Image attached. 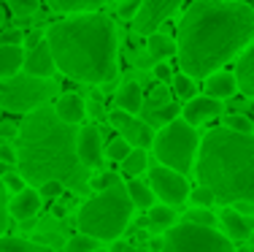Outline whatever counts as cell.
<instances>
[{
    "label": "cell",
    "instance_id": "obj_50",
    "mask_svg": "<svg viewBox=\"0 0 254 252\" xmlns=\"http://www.w3.org/2000/svg\"><path fill=\"white\" fill-rule=\"evenodd\" d=\"M152 250H162V239H154V242H152Z\"/></svg>",
    "mask_w": 254,
    "mask_h": 252
},
{
    "label": "cell",
    "instance_id": "obj_24",
    "mask_svg": "<svg viewBox=\"0 0 254 252\" xmlns=\"http://www.w3.org/2000/svg\"><path fill=\"white\" fill-rule=\"evenodd\" d=\"M146 168H149V155H146V149H143V147L130 149V152H127V158L122 160L125 176H138V173H143Z\"/></svg>",
    "mask_w": 254,
    "mask_h": 252
},
{
    "label": "cell",
    "instance_id": "obj_15",
    "mask_svg": "<svg viewBox=\"0 0 254 252\" xmlns=\"http://www.w3.org/2000/svg\"><path fill=\"white\" fill-rule=\"evenodd\" d=\"M222 225H225V233L235 242H249V233H252V223L246 220V214H241L235 206H230L222 212Z\"/></svg>",
    "mask_w": 254,
    "mask_h": 252
},
{
    "label": "cell",
    "instance_id": "obj_43",
    "mask_svg": "<svg viewBox=\"0 0 254 252\" xmlns=\"http://www.w3.org/2000/svg\"><path fill=\"white\" fill-rule=\"evenodd\" d=\"M19 136V125L16 122H0V141H14Z\"/></svg>",
    "mask_w": 254,
    "mask_h": 252
},
{
    "label": "cell",
    "instance_id": "obj_37",
    "mask_svg": "<svg viewBox=\"0 0 254 252\" xmlns=\"http://www.w3.org/2000/svg\"><path fill=\"white\" fill-rule=\"evenodd\" d=\"M63 190H65V184L60 179H46V182L38 184L41 198H57V195H63Z\"/></svg>",
    "mask_w": 254,
    "mask_h": 252
},
{
    "label": "cell",
    "instance_id": "obj_7",
    "mask_svg": "<svg viewBox=\"0 0 254 252\" xmlns=\"http://www.w3.org/2000/svg\"><path fill=\"white\" fill-rule=\"evenodd\" d=\"M57 87L46 76H33L25 71V76L14 74L8 79H0V106L14 114H30L33 109L44 106Z\"/></svg>",
    "mask_w": 254,
    "mask_h": 252
},
{
    "label": "cell",
    "instance_id": "obj_38",
    "mask_svg": "<svg viewBox=\"0 0 254 252\" xmlns=\"http://www.w3.org/2000/svg\"><path fill=\"white\" fill-rule=\"evenodd\" d=\"M5 184H3V176H0V236L8 231V198H5Z\"/></svg>",
    "mask_w": 254,
    "mask_h": 252
},
{
    "label": "cell",
    "instance_id": "obj_8",
    "mask_svg": "<svg viewBox=\"0 0 254 252\" xmlns=\"http://www.w3.org/2000/svg\"><path fill=\"white\" fill-rule=\"evenodd\" d=\"M162 250H208V252H230L233 239L214 231V225H200L184 220L173 223L168 231H162Z\"/></svg>",
    "mask_w": 254,
    "mask_h": 252
},
{
    "label": "cell",
    "instance_id": "obj_22",
    "mask_svg": "<svg viewBox=\"0 0 254 252\" xmlns=\"http://www.w3.org/2000/svg\"><path fill=\"white\" fill-rule=\"evenodd\" d=\"M149 228L152 231H168L173 223H176V209H171V203H162V206H149Z\"/></svg>",
    "mask_w": 254,
    "mask_h": 252
},
{
    "label": "cell",
    "instance_id": "obj_47",
    "mask_svg": "<svg viewBox=\"0 0 254 252\" xmlns=\"http://www.w3.org/2000/svg\"><path fill=\"white\" fill-rule=\"evenodd\" d=\"M230 206H235L241 214H246V217H254V201H235V203H230Z\"/></svg>",
    "mask_w": 254,
    "mask_h": 252
},
{
    "label": "cell",
    "instance_id": "obj_25",
    "mask_svg": "<svg viewBox=\"0 0 254 252\" xmlns=\"http://www.w3.org/2000/svg\"><path fill=\"white\" fill-rule=\"evenodd\" d=\"M0 252H46L41 242H27L16 236H0Z\"/></svg>",
    "mask_w": 254,
    "mask_h": 252
},
{
    "label": "cell",
    "instance_id": "obj_10",
    "mask_svg": "<svg viewBox=\"0 0 254 252\" xmlns=\"http://www.w3.org/2000/svg\"><path fill=\"white\" fill-rule=\"evenodd\" d=\"M181 5V0H141V8L132 16L135 35H149L162 27V22Z\"/></svg>",
    "mask_w": 254,
    "mask_h": 252
},
{
    "label": "cell",
    "instance_id": "obj_41",
    "mask_svg": "<svg viewBox=\"0 0 254 252\" xmlns=\"http://www.w3.org/2000/svg\"><path fill=\"white\" fill-rule=\"evenodd\" d=\"M114 184H122V176H119V173H111V171H106V173H100V176L92 182V187H98V190H106V187H114Z\"/></svg>",
    "mask_w": 254,
    "mask_h": 252
},
{
    "label": "cell",
    "instance_id": "obj_18",
    "mask_svg": "<svg viewBox=\"0 0 254 252\" xmlns=\"http://www.w3.org/2000/svg\"><path fill=\"white\" fill-rule=\"evenodd\" d=\"M235 79H238V89L244 95L254 98V44H249V49L238 57L235 65Z\"/></svg>",
    "mask_w": 254,
    "mask_h": 252
},
{
    "label": "cell",
    "instance_id": "obj_42",
    "mask_svg": "<svg viewBox=\"0 0 254 252\" xmlns=\"http://www.w3.org/2000/svg\"><path fill=\"white\" fill-rule=\"evenodd\" d=\"M132 117H135V114H130V111H125V109H117V111H111V114H108V122H111L117 130H122V128H125L127 122H130Z\"/></svg>",
    "mask_w": 254,
    "mask_h": 252
},
{
    "label": "cell",
    "instance_id": "obj_27",
    "mask_svg": "<svg viewBox=\"0 0 254 252\" xmlns=\"http://www.w3.org/2000/svg\"><path fill=\"white\" fill-rule=\"evenodd\" d=\"M179 111H181V106L171 100V103L160 106V109H146V122H152V125H168L171 119L179 117Z\"/></svg>",
    "mask_w": 254,
    "mask_h": 252
},
{
    "label": "cell",
    "instance_id": "obj_51",
    "mask_svg": "<svg viewBox=\"0 0 254 252\" xmlns=\"http://www.w3.org/2000/svg\"><path fill=\"white\" fill-rule=\"evenodd\" d=\"M249 239H252V242H254V228H252V233H249Z\"/></svg>",
    "mask_w": 254,
    "mask_h": 252
},
{
    "label": "cell",
    "instance_id": "obj_36",
    "mask_svg": "<svg viewBox=\"0 0 254 252\" xmlns=\"http://www.w3.org/2000/svg\"><path fill=\"white\" fill-rule=\"evenodd\" d=\"M184 220H192V223H200V225H216V217H214V212H208V206L190 209Z\"/></svg>",
    "mask_w": 254,
    "mask_h": 252
},
{
    "label": "cell",
    "instance_id": "obj_23",
    "mask_svg": "<svg viewBox=\"0 0 254 252\" xmlns=\"http://www.w3.org/2000/svg\"><path fill=\"white\" fill-rule=\"evenodd\" d=\"M54 11H63V14H78V11H95L100 8L108 0H46Z\"/></svg>",
    "mask_w": 254,
    "mask_h": 252
},
{
    "label": "cell",
    "instance_id": "obj_49",
    "mask_svg": "<svg viewBox=\"0 0 254 252\" xmlns=\"http://www.w3.org/2000/svg\"><path fill=\"white\" fill-rule=\"evenodd\" d=\"M111 250H117V252H130V244L117 242V239H114V242H111Z\"/></svg>",
    "mask_w": 254,
    "mask_h": 252
},
{
    "label": "cell",
    "instance_id": "obj_4",
    "mask_svg": "<svg viewBox=\"0 0 254 252\" xmlns=\"http://www.w3.org/2000/svg\"><path fill=\"white\" fill-rule=\"evenodd\" d=\"M195 171L200 184H208L225 206L254 201V130H211L197 147Z\"/></svg>",
    "mask_w": 254,
    "mask_h": 252
},
{
    "label": "cell",
    "instance_id": "obj_17",
    "mask_svg": "<svg viewBox=\"0 0 254 252\" xmlns=\"http://www.w3.org/2000/svg\"><path fill=\"white\" fill-rule=\"evenodd\" d=\"M235 89H238V79L230 71H214L205 76V92L214 98H233Z\"/></svg>",
    "mask_w": 254,
    "mask_h": 252
},
{
    "label": "cell",
    "instance_id": "obj_40",
    "mask_svg": "<svg viewBox=\"0 0 254 252\" xmlns=\"http://www.w3.org/2000/svg\"><path fill=\"white\" fill-rule=\"evenodd\" d=\"M3 184H5V190H11V193H19V190L27 187V179L22 176V173H5Z\"/></svg>",
    "mask_w": 254,
    "mask_h": 252
},
{
    "label": "cell",
    "instance_id": "obj_28",
    "mask_svg": "<svg viewBox=\"0 0 254 252\" xmlns=\"http://www.w3.org/2000/svg\"><path fill=\"white\" fill-rule=\"evenodd\" d=\"M100 244H103L100 239H95V236H89V233L78 231L76 236H70L68 242H65V250H68V252H92V250H98Z\"/></svg>",
    "mask_w": 254,
    "mask_h": 252
},
{
    "label": "cell",
    "instance_id": "obj_32",
    "mask_svg": "<svg viewBox=\"0 0 254 252\" xmlns=\"http://www.w3.org/2000/svg\"><path fill=\"white\" fill-rule=\"evenodd\" d=\"M132 149V144L125 139V136H119V139H114V141H108V149H106V155L111 160H117V163H122V160L127 158V152Z\"/></svg>",
    "mask_w": 254,
    "mask_h": 252
},
{
    "label": "cell",
    "instance_id": "obj_30",
    "mask_svg": "<svg viewBox=\"0 0 254 252\" xmlns=\"http://www.w3.org/2000/svg\"><path fill=\"white\" fill-rule=\"evenodd\" d=\"M173 87H176V95L181 100H190L195 95V79L190 74H184V71L179 76H173Z\"/></svg>",
    "mask_w": 254,
    "mask_h": 252
},
{
    "label": "cell",
    "instance_id": "obj_48",
    "mask_svg": "<svg viewBox=\"0 0 254 252\" xmlns=\"http://www.w3.org/2000/svg\"><path fill=\"white\" fill-rule=\"evenodd\" d=\"M41 41H44V38H41L38 30H33V33H27V35H25V44H27V46H35V44H41Z\"/></svg>",
    "mask_w": 254,
    "mask_h": 252
},
{
    "label": "cell",
    "instance_id": "obj_44",
    "mask_svg": "<svg viewBox=\"0 0 254 252\" xmlns=\"http://www.w3.org/2000/svg\"><path fill=\"white\" fill-rule=\"evenodd\" d=\"M138 8H141V0H119V14L125 16H135Z\"/></svg>",
    "mask_w": 254,
    "mask_h": 252
},
{
    "label": "cell",
    "instance_id": "obj_34",
    "mask_svg": "<svg viewBox=\"0 0 254 252\" xmlns=\"http://www.w3.org/2000/svg\"><path fill=\"white\" fill-rule=\"evenodd\" d=\"M171 103V89L165 87V84H160V87H154L152 92H149V103H143V109H160V106Z\"/></svg>",
    "mask_w": 254,
    "mask_h": 252
},
{
    "label": "cell",
    "instance_id": "obj_1",
    "mask_svg": "<svg viewBox=\"0 0 254 252\" xmlns=\"http://www.w3.org/2000/svg\"><path fill=\"white\" fill-rule=\"evenodd\" d=\"M252 41V5L238 0H195L179 25L176 57L184 74L205 79Z\"/></svg>",
    "mask_w": 254,
    "mask_h": 252
},
{
    "label": "cell",
    "instance_id": "obj_13",
    "mask_svg": "<svg viewBox=\"0 0 254 252\" xmlns=\"http://www.w3.org/2000/svg\"><path fill=\"white\" fill-rule=\"evenodd\" d=\"M22 68H25L27 74H33V76H46V79H49L54 71H57V63H54L49 41H41V44L30 46V52L25 55Z\"/></svg>",
    "mask_w": 254,
    "mask_h": 252
},
{
    "label": "cell",
    "instance_id": "obj_9",
    "mask_svg": "<svg viewBox=\"0 0 254 252\" xmlns=\"http://www.w3.org/2000/svg\"><path fill=\"white\" fill-rule=\"evenodd\" d=\"M149 187L154 190L157 198H162L171 206H181L190 198V184H187L184 173L171 166H154L149 168Z\"/></svg>",
    "mask_w": 254,
    "mask_h": 252
},
{
    "label": "cell",
    "instance_id": "obj_35",
    "mask_svg": "<svg viewBox=\"0 0 254 252\" xmlns=\"http://www.w3.org/2000/svg\"><path fill=\"white\" fill-rule=\"evenodd\" d=\"M192 198V203L195 206H214V201H216V195H214V190L208 187V184H200V187H195L190 193Z\"/></svg>",
    "mask_w": 254,
    "mask_h": 252
},
{
    "label": "cell",
    "instance_id": "obj_20",
    "mask_svg": "<svg viewBox=\"0 0 254 252\" xmlns=\"http://www.w3.org/2000/svg\"><path fill=\"white\" fill-rule=\"evenodd\" d=\"M117 106L130 114L143 111V89L138 82H125L122 87L117 89Z\"/></svg>",
    "mask_w": 254,
    "mask_h": 252
},
{
    "label": "cell",
    "instance_id": "obj_39",
    "mask_svg": "<svg viewBox=\"0 0 254 252\" xmlns=\"http://www.w3.org/2000/svg\"><path fill=\"white\" fill-rule=\"evenodd\" d=\"M0 160H3L5 166H16V163H19V152L14 149V144H11V141H0Z\"/></svg>",
    "mask_w": 254,
    "mask_h": 252
},
{
    "label": "cell",
    "instance_id": "obj_31",
    "mask_svg": "<svg viewBox=\"0 0 254 252\" xmlns=\"http://www.w3.org/2000/svg\"><path fill=\"white\" fill-rule=\"evenodd\" d=\"M146 128H149V125H146V119H135V117H132L130 122H127L125 128H122V136H125V139L130 141V144H141V139H143V130H146Z\"/></svg>",
    "mask_w": 254,
    "mask_h": 252
},
{
    "label": "cell",
    "instance_id": "obj_21",
    "mask_svg": "<svg viewBox=\"0 0 254 252\" xmlns=\"http://www.w3.org/2000/svg\"><path fill=\"white\" fill-rule=\"evenodd\" d=\"M146 49H149V57L152 60H165V57L176 55V41L171 35H162L154 30V33L146 35Z\"/></svg>",
    "mask_w": 254,
    "mask_h": 252
},
{
    "label": "cell",
    "instance_id": "obj_33",
    "mask_svg": "<svg viewBox=\"0 0 254 252\" xmlns=\"http://www.w3.org/2000/svg\"><path fill=\"white\" fill-rule=\"evenodd\" d=\"M225 128H230V130H241V133H252L254 130V122L246 114H227L225 117Z\"/></svg>",
    "mask_w": 254,
    "mask_h": 252
},
{
    "label": "cell",
    "instance_id": "obj_46",
    "mask_svg": "<svg viewBox=\"0 0 254 252\" xmlns=\"http://www.w3.org/2000/svg\"><path fill=\"white\" fill-rule=\"evenodd\" d=\"M154 76H157L160 82L173 79V76H171V65H165V63H160V60H157V65H154Z\"/></svg>",
    "mask_w": 254,
    "mask_h": 252
},
{
    "label": "cell",
    "instance_id": "obj_14",
    "mask_svg": "<svg viewBox=\"0 0 254 252\" xmlns=\"http://www.w3.org/2000/svg\"><path fill=\"white\" fill-rule=\"evenodd\" d=\"M41 212V193L33 187H25L14 195V201L8 203V214L19 223V220H27V217H35Z\"/></svg>",
    "mask_w": 254,
    "mask_h": 252
},
{
    "label": "cell",
    "instance_id": "obj_5",
    "mask_svg": "<svg viewBox=\"0 0 254 252\" xmlns=\"http://www.w3.org/2000/svg\"><path fill=\"white\" fill-rule=\"evenodd\" d=\"M132 209H135V203H132L127 187L114 184V187L100 190L95 198L84 201V206L78 209L76 225L81 233H89L106 244L125 233L127 223L132 220Z\"/></svg>",
    "mask_w": 254,
    "mask_h": 252
},
{
    "label": "cell",
    "instance_id": "obj_45",
    "mask_svg": "<svg viewBox=\"0 0 254 252\" xmlns=\"http://www.w3.org/2000/svg\"><path fill=\"white\" fill-rule=\"evenodd\" d=\"M0 44H25V33L16 30V27H11V30H5V33L0 35Z\"/></svg>",
    "mask_w": 254,
    "mask_h": 252
},
{
    "label": "cell",
    "instance_id": "obj_6",
    "mask_svg": "<svg viewBox=\"0 0 254 252\" xmlns=\"http://www.w3.org/2000/svg\"><path fill=\"white\" fill-rule=\"evenodd\" d=\"M154 155L162 166H171L181 173H190L197 160L200 139L195 133V125L187 119H171L160 133L154 136Z\"/></svg>",
    "mask_w": 254,
    "mask_h": 252
},
{
    "label": "cell",
    "instance_id": "obj_2",
    "mask_svg": "<svg viewBox=\"0 0 254 252\" xmlns=\"http://www.w3.org/2000/svg\"><path fill=\"white\" fill-rule=\"evenodd\" d=\"M76 133L73 122H65L54 109L38 106L27 114L19 128V168L22 176L38 187L46 179H60L65 190L84 193L89 184V171L76 152Z\"/></svg>",
    "mask_w": 254,
    "mask_h": 252
},
{
    "label": "cell",
    "instance_id": "obj_11",
    "mask_svg": "<svg viewBox=\"0 0 254 252\" xmlns=\"http://www.w3.org/2000/svg\"><path fill=\"white\" fill-rule=\"evenodd\" d=\"M76 152H78V158H81L84 166H89V168H100L103 166V158H106V152H103V136H100V130L95 128V125L78 128Z\"/></svg>",
    "mask_w": 254,
    "mask_h": 252
},
{
    "label": "cell",
    "instance_id": "obj_12",
    "mask_svg": "<svg viewBox=\"0 0 254 252\" xmlns=\"http://www.w3.org/2000/svg\"><path fill=\"white\" fill-rule=\"evenodd\" d=\"M225 111V100L222 98H214V95H192L190 100L184 103V109H181V114H184L187 122L192 125H203L208 122V119L219 117V114Z\"/></svg>",
    "mask_w": 254,
    "mask_h": 252
},
{
    "label": "cell",
    "instance_id": "obj_3",
    "mask_svg": "<svg viewBox=\"0 0 254 252\" xmlns=\"http://www.w3.org/2000/svg\"><path fill=\"white\" fill-rule=\"evenodd\" d=\"M57 71L81 84H108L119 74V38L106 14L60 19L46 30Z\"/></svg>",
    "mask_w": 254,
    "mask_h": 252
},
{
    "label": "cell",
    "instance_id": "obj_26",
    "mask_svg": "<svg viewBox=\"0 0 254 252\" xmlns=\"http://www.w3.org/2000/svg\"><path fill=\"white\" fill-rule=\"evenodd\" d=\"M127 193H130V198H132V203H135V209H149L154 203V190L149 187L146 182H130L127 184Z\"/></svg>",
    "mask_w": 254,
    "mask_h": 252
},
{
    "label": "cell",
    "instance_id": "obj_29",
    "mask_svg": "<svg viewBox=\"0 0 254 252\" xmlns=\"http://www.w3.org/2000/svg\"><path fill=\"white\" fill-rule=\"evenodd\" d=\"M5 3H8L11 11H14L16 19H30V16L38 11L41 0H5Z\"/></svg>",
    "mask_w": 254,
    "mask_h": 252
},
{
    "label": "cell",
    "instance_id": "obj_19",
    "mask_svg": "<svg viewBox=\"0 0 254 252\" xmlns=\"http://www.w3.org/2000/svg\"><path fill=\"white\" fill-rule=\"evenodd\" d=\"M22 63H25V49L22 44H0V79L19 74Z\"/></svg>",
    "mask_w": 254,
    "mask_h": 252
},
{
    "label": "cell",
    "instance_id": "obj_16",
    "mask_svg": "<svg viewBox=\"0 0 254 252\" xmlns=\"http://www.w3.org/2000/svg\"><path fill=\"white\" fill-rule=\"evenodd\" d=\"M54 111L65 119V122H73L78 125L87 114V106H84V98L76 92H63L57 100H54Z\"/></svg>",
    "mask_w": 254,
    "mask_h": 252
}]
</instances>
